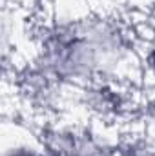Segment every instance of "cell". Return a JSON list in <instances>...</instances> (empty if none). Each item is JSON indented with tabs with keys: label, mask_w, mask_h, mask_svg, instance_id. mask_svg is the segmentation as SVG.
<instances>
[{
	"label": "cell",
	"mask_w": 155,
	"mask_h": 156,
	"mask_svg": "<svg viewBox=\"0 0 155 156\" xmlns=\"http://www.w3.org/2000/svg\"><path fill=\"white\" fill-rule=\"evenodd\" d=\"M4 156H11V154H9V153H4ZM13 156H15V153H13ZM17 156H35V154H28V153H26V154H20V153H18Z\"/></svg>",
	"instance_id": "obj_1"
}]
</instances>
